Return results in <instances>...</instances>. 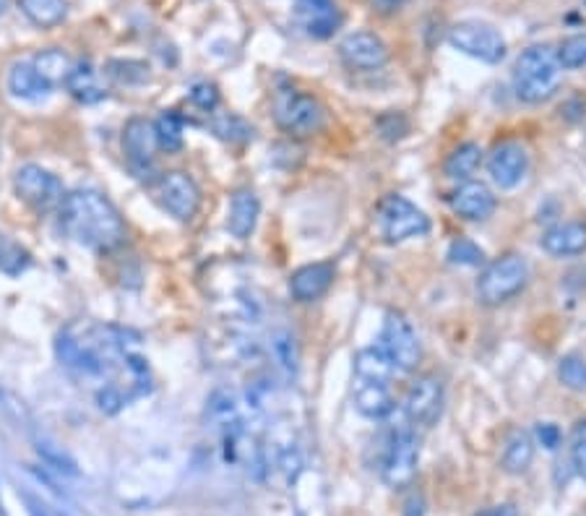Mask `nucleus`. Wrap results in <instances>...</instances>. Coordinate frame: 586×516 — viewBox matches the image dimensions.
I'll list each match as a JSON object with an SVG mask.
<instances>
[{
	"mask_svg": "<svg viewBox=\"0 0 586 516\" xmlns=\"http://www.w3.org/2000/svg\"><path fill=\"white\" fill-rule=\"evenodd\" d=\"M157 131L154 123L146 118L128 120L126 131H123V152H126L128 162L133 167H146L154 162V152H157Z\"/></svg>",
	"mask_w": 586,
	"mask_h": 516,
	"instance_id": "nucleus-17",
	"label": "nucleus"
},
{
	"mask_svg": "<svg viewBox=\"0 0 586 516\" xmlns=\"http://www.w3.org/2000/svg\"><path fill=\"white\" fill-rule=\"evenodd\" d=\"M336 266L331 261H318V264L300 266L290 277V292L297 303H313L323 298L329 287L334 285Z\"/></svg>",
	"mask_w": 586,
	"mask_h": 516,
	"instance_id": "nucleus-16",
	"label": "nucleus"
},
{
	"mask_svg": "<svg viewBox=\"0 0 586 516\" xmlns=\"http://www.w3.org/2000/svg\"><path fill=\"white\" fill-rule=\"evenodd\" d=\"M274 118L284 133H290L295 139H308L313 133L326 128V107L321 105L318 97L305 92H282L274 105Z\"/></svg>",
	"mask_w": 586,
	"mask_h": 516,
	"instance_id": "nucleus-5",
	"label": "nucleus"
},
{
	"mask_svg": "<svg viewBox=\"0 0 586 516\" xmlns=\"http://www.w3.org/2000/svg\"><path fill=\"white\" fill-rule=\"evenodd\" d=\"M8 261H16L19 272H24L29 266V253L24 251L19 243H14V240L0 238V269H3V272L8 269Z\"/></svg>",
	"mask_w": 586,
	"mask_h": 516,
	"instance_id": "nucleus-33",
	"label": "nucleus"
},
{
	"mask_svg": "<svg viewBox=\"0 0 586 516\" xmlns=\"http://www.w3.org/2000/svg\"><path fill=\"white\" fill-rule=\"evenodd\" d=\"M32 66L53 86L60 84V81H66L68 73H71L73 68L71 60H68V55L63 53V50H45V53H40L34 58Z\"/></svg>",
	"mask_w": 586,
	"mask_h": 516,
	"instance_id": "nucleus-26",
	"label": "nucleus"
},
{
	"mask_svg": "<svg viewBox=\"0 0 586 516\" xmlns=\"http://www.w3.org/2000/svg\"><path fill=\"white\" fill-rule=\"evenodd\" d=\"M8 92L19 97V100H45L47 94L53 92V84L42 76L32 63H16L11 71H8Z\"/></svg>",
	"mask_w": 586,
	"mask_h": 516,
	"instance_id": "nucleus-20",
	"label": "nucleus"
},
{
	"mask_svg": "<svg viewBox=\"0 0 586 516\" xmlns=\"http://www.w3.org/2000/svg\"><path fill=\"white\" fill-rule=\"evenodd\" d=\"M571 459L573 467L579 472V477L586 480V420H581L573 430V441H571Z\"/></svg>",
	"mask_w": 586,
	"mask_h": 516,
	"instance_id": "nucleus-34",
	"label": "nucleus"
},
{
	"mask_svg": "<svg viewBox=\"0 0 586 516\" xmlns=\"http://www.w3.org/2000/svg\"><path fill=\"white\" fill-rule=\"evenodd\" d=\"M14 191L34 212H50L63 201V183L40 165H24L14 175Z\"/></svg>",
	"mask_w": 586,
	"mask_h": 516,
	"instance_id": "nucleus-9",
	"label": "nucleus"
},
{
	"mask_svg": "<svg viewBox=\"0 0 586 516\" xmlns=\"http://www.w3.org/2000/svg\"><path fill=\"white\" fill-rule=\"evenodd\" d=\"M60 230L73 243L92 251H115L126 243V222L110 201L97 191H73L58 206Z\"/></svg>",
	"mask_w": 586,
	"mask_h": 516,
	"instance_id": "nucleus-1",
	"label": "nucleus"
},
{
	"mask_svg": "<svg viewBox=\"0 0 586 516\" xmlns=\"http://www.w3.org/2000/svg\"><path fill=\"white\" fill-rule=\"evenodd\" d=\"M6 6H8V0H0V16L6 14Z\"/></svg>",
	"mask_w": 586,
	"mask_h": 516,
	"instance_id": "nucleus-40",
	"label": "nucleus"
},
{
	"mask_svg": "<svg viewBox=\"0 0 586 516\" xmlns=\"http://www.w3.org/2000/svg\"><path fill=\"white\" fill-rule=\"evenodd\" d=\"M558 378L563 381V386L573 391L586 389V358L579 352H571L566 358H560L558 363Z\"/></svg>",
	"mask_w": 586,
	"mask_h": 516,
	"instance_id": "nucleus-28",
	"label": "nucleus"
},
{
	"mask_svg": "<svg viewBox=\"0 0 586 516\" xmlns=\"http://www.w3.org/2000/svg\"><path fill=\"white\" fill-rule=\"evenodd\" d=\"M407 3H409V0H370V6H373V11H378V14H383V16L402 11V8L407 6Z\"/></svg>",
	"mask_w": 586,
	"mask_h": 516,
	"instance_id": "nucleus-37",
	"label": "nucleus"
},
{
	"mask_svg": "<svg viewBox=\"0 0 586 516\" xmlns=\"http://www.w3.org/2000/svg\"><path fill=\"white\" fill-rule=\"evenodd\" d=\"M154 131H157L159 146L167 149V152H178L180 146H183V120L172 113V110L159 115V120L154 123Z\"/></svg>",
	"mask_w": 586,
	"mask_h": 516,
	"instance_id": "nucleus-27",
	"label": "nucleus"
},
{
	"mask_svg": "<svg viewBox=\"0 0 586 516\" xmlns=\"http://www.w3.org/2000/svg\"><path fill=\"white\" fill-rule=\"evenodd\" d=\"M295 21L313 40H329L342 27V8L336 0H297Z\"/></svg>",
	"mask_w": 586,
	"mask_h": 516,
	"instance_id": "nucleus-13",
	"label": "nucleus"
},
{
	"mask_svg": "<svg viewBox=\"0 0 586 516\" xmlns=\"http://www.w3.org/2000/svg\"><path fill=\"white\" fill-rule=\"evenodd\" d=\"M448 42L451 47L461 50L464 55L482 60V63H501L506 58V40L490 24L482 21H461L448 32Z\"/></svg>",
	"mask_w": 586,
	"mask_h": 516,
	"instance_id": "nucleus-7",
	"label": "nucleus"
},
{
	"mask_svg": "<svg viewBox=\"0 0 586 516\" xmlns=\"http://www.w3.org/2000/svg\"><path fill=\"white\" fill-rule=\"evenodd\" d=\"M274 350H277L279 363H282L290 373H295V368H297V344H295V337H292L290 331H279L277 337H274Z\"/></svg>",
	"mask_w": 586,
	"mask_h": 516,
	"instance_id": "nucleus-32",
	"label": "nucleus"
},
{
	"mask_svg": "<svg viewBox=\"0 0 586 516\" xmlns=\"http://www.w3.org/2000/svg\"><path fill=\"white\" fill-rule=\"evenodd\" d=\"M417 459H420V441H417L415 430L402 428L391 436L386 454H383L381 475L386 485L391 488H407L415 480Z\"/></svg>",
	"mask_w": 586,
	"mask_h": 516,
	"instance_id": "nucleus-10",
	"label": "nucleus"
},
{
	"mask_svg": "<svg viewBox=\"0 0 586 516\" xmlns=\"http://www.w3.org/2000/svg\"><path fill=\"white\" fill-rule=\"evenodd\" d=\"M529 266L519 253H506V256L495 258L493 264L482 272L477 282V298L485 305H503L519 295L527 287Z\"/></svg>",
	"mask_w": 586,
	"mask_h": 516,
	"instance_id": "nucleus-4",
	"label": "nucleus"
},
{
	"mask_svg": "<svg viewBox=\"0 0 586 516\" xmlns=\"http://www.w3.org/2000/svg\"><path fill=\"white\" fill-rule=\"evenodd\" d=\"M451 209L469 222H480L495 212V196L485 183H464L451 193Z\"/></svg>",
	"mask_w": 586,
	"mask_h": 516,
	"instance_id": "nucleus-18",
	"label": "nucleus"
},
{
	"mask_svg": "<svg viewBox=\"0 0 586 516\" xmlns=\"http://www.w3.org/2000/svg\"><path fill=\"white\" fill-rule=\"evenodd\" d=\"M555 55H558L560 68H568V71L586 66V34H573V37L563 40Z\"/></svg>",
	"mask_w": 586,
	"mask_h": 516,
	"instance_id": "nucleus-30",
	"label": "nucleus"
},
{
	"mask_svg": "<svg viewBox=\"0 0 586 516\" xmlns=\"http://www.w3.org/2000/svg\"><path fill=\"white\" fill-rule=\"evenodd\" d=\"M480 162H482L480 144H475V141H467V144L456 146L454 152L448 154L443 170H446V175L451 180H467L475 175L477 167H480Z\"/></svg>",
	"mask_w": 586,
	"mask_h": 516,
	"instance_id": "nucleus-25",
	"label": "nucleus"
},
{
	"mask_svg": "<svg viewBox=\"0 0 586 516\" xmlns=\"http://www.w3.org/2000/svg\"><path fill=\"white\" fill-rule=\"evenodd\" d=\"M339 55L349 68H357V71H376L389 60V50L373 32L347 34L339 45Z\"/></svg>",
	"mask_w": 586,
	"mask_h": 516,
	"instance_id": "nucleus-15",
	"label": "nucleus"
},
{
	"mask_svg": "<svg viewBox=\"0 0 586 516\" xmlns=\"http://www.w3.org/2000/svg\"><path fill=\"white\" fill-rule=\"evenodd\" d=\"M448 261L459 266H480L485 261V253L475 240L456 238L454 243L448 245Z\"/></svg>",
	"mask_w": 586,
	"mask_h": 516,
	"instance_id": "nucleus-31",
	"label": "nucleus"
},
{
	"mask_svg": "<svg viewBox=\"0 0 586 516\" xmlns=\"http://www.w3.org/2000/svg\"><path fill=\"white\" fill-rule=\"evenodd\" d=\"M391 371L394 365L383 355L381 347H368L355 355V371H352V399L355 407L365 417L381 420L394 410L391 397Z\"/></svg>",
	"mask_w": 586,
	"mask_h": 516,
	"instance_id": "nucleus-2",
	"label": "nucleus"
},
{
	"mask_svg": "<svg viewBox=\"0 0 586 516\" xmlns=\"http://www.w3.org/2000/svg\"><path fill=\"white\" fill-rule=\"evenodd\" d=\"M258 214H261V204L253 191H238L230 201V217H227V230L235 238L245 240L251 238V232L256 230Z\"/></svg>",
	"mask_w": 586,
	"mask_h": 516,
	"instance_id": "nucleus-21",
	"label": "nucleus"
},
{
	"mask_svg": "<svg viewBox=\"0 0 586 516\" xmlns=\"http://www.w3.org/2000/svg\"><path fill=\"white\" fill-rule=\"evenodd\" d=\"M107 73L118 84H141V81L149 79V66L141 60H110Z\"/></svg>",
	"mask_w": 586,
	"mask_h": 516,
	"instance_id": "nucleus-29",
	"label": "nucleus"
},
{
	"mask_svg": "<svg viewBox=\"0 0 586 516\" xmlns=\"http://www.w3.org/2000/svg\"><path fill=\"white\" fill-rule=\"evenodd\" d=\"M66 86H68V92H71L79 102H84V105H94V102L105 100V94H107L105 89L99 86L97 73L92 71L89 63H81V66L71 68V73H68V79H66Z\"/></svg>",
	"mask_w": 586,
	"mask_h": 516,
	"instance_id": "nucleus-23",
	"label": "nucleus"
},
{
	"mask_svg": "<svg viewBox=\"0 0 586 516\" xmlns=\"http://www.w3.org/2000/svg\"><path fill=\"white\" fill-rule=\"evenodd\" d=\"M560 73H563V68H560L558 63V55H555L550 47H527V50L519 55V60H516L514 66L516 97H519L521 102H529V105H537V102L547 100V97L558 89Z\"/></svg>",
	"mask_w": 586,
	"mask_h": 516,
	"instance_id": "nucleus-3",
	"label": "nucleus"
},
{
	"mask_svg": "<svg viewBox=\"0 0 586 516\" xmlns=\"http://www.w3.org/2000/svg\"><path fill=\"white\" fill-rule=\"evenodd\" d=\"M19 8L34 27L40 29L58 27L68 16L66 0H19Z\"/></svg>",
	"mask_w": 586,
	"mask_h": 516,
	"instance_id": "nucleus-22",
	"label": "nucleus"
},
{
	"mask_svg": "<svg viewBox=\"0 0 586 516\" xmlns=\"http://www.w3.org/2000/svg\"><path fill=\"white\" fill-rule=\"evenodd\" d=\"M443 410V384L441 378L433 373H425L409 386L404 397V415L409 423L415 425H433Z\"/></svg>",
	"mask_w": 586,
	"mask_h": 516,
	"instance_id": "nucleus-12",
	"label": "nucleus"
},
{
	"mask_svg": "<svg viewBox=\"0 0 586 516\" xmlns=\"http://www.w3.org/2000/svg\"><path fill=\"white\" fill-rule=\"evenodd\" d=\"M378 347H381L383 355L399 371H415L417 363H420V342H417L412 324H409L402 313H386V321H383L381 329V344Z\"/></svg>",
	"mask_w": 586,
	"mask_h": 516,
	"instance_id": "nucleus-8",
	"label": "nucleus"
},
{
	"mask_svg": "<svg viewBox=\"0 0 586 516\" xmlns=\"http://www.w3.org/2000/svg\"><path fill=\"white\" fill-rule=\"evenodd\" d=\"M490 178L498 188L511 191L524 180L529 170V154L519 141H501L488 159Z\"/></svg>",
	"mask_w": 586,
	"mask_h": 516,
	"instance_id": "nucleus-14",
	"label": "nucleus"
},
{
	"mask_svg": "<svg viewBox=\"0 0 586 516\" xmlns=\"http://www.w3.org/2000/svg\"><path fill=\"white\" fill-rule=\"evenodd\" d=\"M480 516H519V511L511 503H503V506H493V509L482 511Z\"/></svg>",
	"mask_w": 586,
	"mask_h": 516,
	"instance_id": "nucleus-39",
	"label": "nucleus"
},
{
	"mask_svg": "<svg viewBox=\"0 0 586 516\" xmlns=\"http://www.w3.org/2000/svg\"><path fill=\"white\" fill-rule=\"evenodd\" d=\"M157 199L172 217L180 222H191L201 206V188L196 186V180L188 172L172 170L159 178Z\"/></svg>",
	"mask_w": 586,
	"mask_h": 516,
	"instance_id": "nucleus-11",
	"label": "nucleus"
},
{
	"mask_svg": "<svg viewBox=\"0 0 586 516\" xmlns=\"http://www.w3.org/2000/svg\"><path fill=\"white\" fill-rule=\"evenodd\" d=\"M404 516H425V503L422 496H409V501L404 503Z\"/></svg>",
	"mask_w": 586,
	"mask_h": 516,
	"instance_id": "nucleus-38",
	"label": "nucleus"
},
{
	"mask_svg": "<svg viewBox=\"0 0 586 516\" xmlns=\"http://www.w3.org/2000/svg\"><path fill=\"white\" fill-rule=\"evenodd\" d=\"M542 248L550 256H579L586 251V225L584 222H560L542 235Z\"/></svg>",
	"mask_w": 586,
	"mask_h": 516,
	"instance_id": "nucleus-19",
	"label": "nucleus"
},
{
	"mask_svg": "<svg viewBox=\"0 0 586 516\" xmlns=\"http://www.w3.org/2000/svg\"><path fill=\"white\" fill-rule=\"evenodd\" d=\"M537 438H540L545 449H558V446H560L558 425H553V423L537 425Z\"/></svg>",
	"mask_w": 586,
	"mask_h": 516,
	"instance_id": "nucleus-36",
	"label": "nucleus"
},
{
	"mask_svg": "<svg viewBox=\"0 0 586 516\" xmlns=\"http://www.w3.org/2000/svg\"><path fill=\"white\" fill-rule=\"evenodd\" d=\"M191 100L196 102L201 110H214L219 105V92L214 84H196L191 92Z\"/></svg>",
	"mask_w": 586,
	"mask_h": 516,
	"instance_id": "nucleus-35",
	"label": "nucleus"
},
{
	"mask_svg": "<svg viewBox=\"0 0 586 516\" xmlns=\"http://www.w3.org/2000/svg\"><path fill=\"white\" fill-rule=\"evenodd\" d=\"M378 227H381L386 243H404V240L428 235L430 219L409 199H404L399 193H389L378 204Z\"/></svg>",
	"mask_w": 586,
	"mask_h": 516,
	"instance_id": "nucleus-6",
	"label": "nucleus"
},
{
	"mask_svg": "<svg viewBox=\"0 0 586 516\" xmlns=\"http://www.w3.org/2000/svg\"><path fill=\"white\" fill-rule=\"evenodd\" d=\"M532 459H534L532 438H529L524 430L511 433V438L506 441V449H503V457H501L503 470L511 472V475H521V472L529 470Z\"/></svg>",
	"mask_w": 586,
	"mask_h": 516,
	"instance_id": "nucleus-24",
	"label": "nucleus"
}]
</instances>
